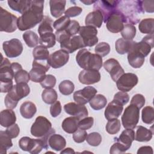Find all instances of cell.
Returning a JSON list of instances; mask_svg holds the SVG:
<instances>
[{
	"mask_svg": "<svg viewBox=\"0 0 154 154\" xmlns=\"http://www.w3.org/2000/svg\"><path fill=\"white\" fill-rule=\"evenodd\" d=\"M44 2V1H31L29 8L18 18L17 28L20 31L31 29L42 21Z\"/></svg>",
	"mask_w": 154,
	"mask_h": 154,
	"instance_id": "obj_1",
	"label": "cell"
},
{
	"mask_svg": "<svg viewBox=\"0 0 154 154\" xmlns=\"http://www.w3.org/2000/svg\"><path fill=\"white\" fill-rule=\"evenodd\" d=\"M55 133V131L52 128L51 122L43 116H38L31 127V134L42 140L45 149L48 148L49 137Z\"/></svg>",
	"mask_w": 154,
	"mask_h": 154,
	"instance_id": "obj_2",
	"label": "cell"
},
{
	"mask_svg": "<svg viewBox=\"0 0 154 154\" xmlns=\"http://www.w3.org/2000/svg\"><path fill=\"white\" fill-rule=\"evenodd\" d=\"M117 10L123 14L127 23L133 25L140 21L138 15L144 13L141 1H119Z\"/></svg>",
	"mask_w": 154,
	"mask_h": 154,
	"instance_id": "obj_3",
	"label": "cell"
},
{
	"mask_svg": "<svg viewBox=\"0 0 154 154\" xmlns=\"http://www.w3.org/2000/svg\"><path fill=\"white\" fill-rule=\"evenodd\" d=\"M76 61L80 67L86 70H99L102 66V58L92 54L86 49H81L76 55Z\"/></svg>",
	"mask_w": 154,
	"mask_h": 154,
	"instance_id": "obj_4",
	"label": "cell"
},
{
	"mask_svg": "<svg viewBox=\"0 0 154 154\" xmlns=\"http://www.w3.org/2000/svg\"><path fill=\"white\" fill-rule=\"evenodd\" d=\"M30 93V88L27 83H17L13 85L8 92L4 99V103L7 108H15L19 100L26 97Z\"/></svg>",
	"mask_w": 154,
	"mask_h": 154,
	"instance_id": "obj_5",
	"label": "cell"
},
{
	"mask_svg": "<svg viewBox=\"0 0 154 154\" xmlns=\"http://www.w3.org/2000/svg\"><path fill=\"white\" fill-rule=\"evenodd\" d=\"M10 61L4 58L2 55V60L0 65V87L1 93H7L12 88L13 79L14 73L11 68Z\"/></svg>",
	"mask_w": 154,
	"mask_h": 154,
	"instance_id": "obj_6",
	"label": "cell"
},
{
	"mask_svg": "<svg viewBox=\"0 0 154 154\" xmlns=\"http://www.w3.org/2000/svg\"><path fill=\"white\" fill-rule=\"evenodd\" d=\"M140 109L135 105L130 104L128 106L122 116V123L125 129H134L138 123Z\"/></svg>",
	"mask_w": 154,
	"mask_h": 154,
	"instance_id": "obj_7",
	"label": "cell"
},
{
	"mask_svg": "<svg viewBox=\"0 0 154 154\" xmlns=\"http://www.w3.org/2000/svg\"><path fill=\"white\" fill-rule=\"evenodd\" d=\"M18 18L12 13L0 7V31L14 32L17 28Z\"/></svg>",
	"mask_w": 154,
	"mask_h": 154,
	"instance_id": "obj_8",
	"label": "cell"
},
{
	"mask_svg": "<svg viewBox=\"0 0 154 154\" xmlns=\"http://www.w3.org/2000/svg\"><path fill=\"white\" fill-rule=\"evenodd\" d=\"M32 69L29 72L30 79L35 83L41 82L46 76V73L49 70L50 65L48 61L34 60Z\"/></svg>",
	"mask_w": 154,
	"mask_h": 154,
	"instance_id": "obj_9",
	"label": "cell"
},
{
	"mask_svg": "<svg viewBox=\"0 0 154 154\" xmlns=\"http://www.w3.org/2000/svg\"><path fill=\"white\" fill-rule=\"evenodd\" d=\"M19 146L23 150L31 154L39 153L45 149L43 141L41 138L33 139L28 137H23L19 141Z\"/></svg>",
	"mask_w": 154,
	"mask_h": 154,
	"instance_id": "obj_10",
	"label": "cell"
},
{
	"mask_svg": "<svg viewBox=\"0 0 154 154\" xmlns=\"http://www.w3.org/2000/svg\"><path fill=\"white\" fill-rule=\"evenodd\" d=\"M119 1H96L94 3V10L99 11L103 16V22L106 23L108 17L117 9Z\"/></svg>",
	"mask_w": 154,
	"mask_h": 154,
	"instance_id": "obj_11",
	"label": "cell"
},
{
	"mask_svg": "<svg viewBox=\"0 0 154 154\" xmlns=\"http://www.w3.org/2000/svg\"><path fill=\"white\" fill-rule=\"evenodd\" d=\"M107 29L112 33L121 32L124 27V23H127L123 14L117 9L107 19L106 22Z\"/></svg>",
	"mask_w": 154,
	"mask_h": 154,
	"instance_id": "obj_12",
	"label": "cell"
},
{
	"mask_svg": "<svg viewBox=\"0 0 154 154\" xmlns=\"http://www.w3.org/2000/svg\"><path fill=\"white\" fill-rule=\"evenodd\" d=\"M138 78L137 75L132 73H124L116 81L118 90L123 92L131 90L138 83Z\"/></svg>",
	"mask_w": 154,
	"mask_h": 154,
	"instance_id": "obj_13",
	"label": "cell"
},
{
	"mask_svg": "<svg viewBox=\"0 0 154 154\" xmlns=\"http://www.w3.org/2000/svg\"><path fill=\"white\" fill-rule=\"evenodd\" d=\"M2 48L7 57L16 58L22 53L23 45L20 40L14 38L4 42L2 43Z\"/></svg>",
	"mask_w": 154,
	"mask_h": 154,
	"instance_id": "obj_14",
	"label": "cell"
},
{
	"mask_svg": "<svg viewBox=\"0 0 154 154\" xmlns=\"http://www.w3.org/2000/svg\"><path fill=\"white\" fill-rule=\"evenodd\" d=\"M79 33L85 46L91 47L97 43V29L96 28L91 26H81Z\"/></svg>",
	"mask_w": 154,
	"mask_h": 154,
	"instance_id": "obj_15",
	"label": "cell"
},
{
	"mask_svg": "<svg viewBox=\"0 0 154 154\" xmlns=\"http://www.w3.org/2000/svg\"><path fill=\"white\" fill-rule=\"evenodd\" d=\"M97 90L91 86L85 87L83 89L76 91L73 93V99L76 103L85 105L96 94Z\"/></svg>",
	"mask_w": 154,
	"mask_h": 154,
	"instance_id": "obj_16",
	"label": "cell"
},
{
	"mask_svg": "<svg viewBox=\"0 0 154 154\" xmlns=\"http://www.w3.org/2000/svg\"><path fill=\"white\" fill-rule=\"evenodd\" d=\"M104 69L109 73L111 79L116 82L117 80L125 73L119 62L114 58H109L103 63Z\"/></svg>",
	"mask_w": 154,
	"mask_h": 154,
	"instance_id": "obj_17",
	"label": "cell"
},
{
	"mask_svg": "<svg viewBox=\"0 0 154 154\" xmlns=\"http://www.w3.org/2000/svg\"><path fill=\"white\" fill-rule=\"evenodd\" d=\"M69 60V53L63 49H60L51 54L48 61L52 68L58 69L64 66Z\"/></svg>",
	"mask_w": 154,
	"mask_h": 154,
	"instance_id": "obj_18",
	"label": "cell"
},
{
	"mask_svg": "<svg viewBox=\"0 0 154 154\" xmlns=\"http://www.w3.org/2000/svg\"><path fill=\"white\" fill-rule=\"evenodd\" d=\"M65 112L71 116L77 117L79 120L87 117L88 112L84 105L76 103L75 102H69L64 106Z\"/></svg>",
	"mask_w": 154,
	"mask_h": 154,
	"instance_id": "obj_19",
	"label": "cell"
},
{
	"mask_svg": "<svg viewBox=\"0 0 154 154\" xmlns=\"http://www.w3.org/2000/svg\"><path fill=\"white\" fill-rule=\"evenodd\" d=\"M60 47L61 49L71 54L77 49L85 48V46L80 35H74L66 41L61 43Z\"/></svg>",
	"mask_w": 154,
	"mask_h": 154,
	"instance_id": "obj_20",
	"label": "cell"
},
{
	"mask_svg": "<svg viewBox=\"0 0 154 154\" xmlns=\"http://www.w3.org/2000/svg\"><path fill=\"white\" fill-rule=\"evenodd\" d=\"M78 79L82 84L91 85L100 80V74L98 70L84 69L79 73Z\"/></svg>",
	"mask_w": 154,
	"mask_h": 154,
	"instance_id": "obj_21",
	"label": "cell"
},
{
	"mask_svg": "<svg viewBox=\"0 0 154 154\" xmlns=\"http://www.w3.org/2000/svg\"><path fill=\"white\" fill-rule=\"evenodd\" d=\"M123 110V105L117 102V101L112 100L106 106L104 115L106 120H111L114 119H117L122 114Z\"/></svg>",
	"mask_w": 154,
	"mask_h": 154,
	"instance_id": "obj_22",
	"label": "cell"
},
{
	"mask_svg": "<svg viewBox=\"0 0 154 154\" xmlns=\"http://www.w3.org/2000/svg\"><path fill=\"white\" fill-rule=\"evenodd\" d=\"M128 60L131 66L135 69H138L143 65L145 57L140 52L134 49L132 45L131 50L128 53Z\"/></svg>",
	"mask_w": 154,
	"mask_h": 154,
	"instance_id": "obj_23",
	"label": "cell"
},
{
	"mask_svg": "<svg viewBox=\"0 0 154 154\" xmlns=\"http://www.w3.org/2000/svg\"><path fill=\"white\" fill-rule=\"evenodd\" d=\"M116 142L119 143L128 150L132 145V141L135 140V132L131 129H126L123 131L118 138H115Z\"/></svg>",
	"mask_w": 154,
	"mask_h": 154,
	"instance_id": "obj_24",
	"label": "cell"
},
{
	"mask_svg": "<svg viewBox=\"0 0 154 154\" xmlns=\"http://www.w3.org/2000/svg\"><path fill=\"white\" fill-rule=\"evenodd\" d=\"M103 22V16L102 13L98 10H93L89 13L85 19L86 26H91L95 28H100Z\"/></svg>",
	"mask_w": 154,
	"mask_h": 154,
	"instance_id": "obj_25",
	"label": "cell"
},
{
	"mask_svg": "<svg viewBox=\"0 0 154 154\" xmlns=\"http://www.w3.org/2000/svg\"><path fill=\"white\" fill-rule=\"evenodd\" d=\"M66 1L64 0L49 1L50 11L51 15L55 18L60 17L64 13Z\"/></svg>",
	"mask_w": 154,
	"mask_h": 154,
	"instance_id": "obj_26",
	"label": "cell"
},
{
	"mask_svg": "<svg viewBox=\"0 0 154 154\" xmlns=\"http://www.w3.org/2000/svg\"><path fill=\"white\" fill-rule=\"evenodd\" d=\"M0 123L2 127L8 128L14 124L16 121L15 112L11 109H4L1 112Z\"/></svg>",
	"mask_w": 154,
	"mask_h": 154,
	"instance_id": "obj_27",
	"label": "cell"
},
{
	"mask_svg": "<svg viewBox=\"0 0 154 154\" xmlns=\"http://www.w3.org/2000/svg\"><path fill=\"white\" fill-rule=\"evenodd\" d=\"M48 144L52 149L58 152L64 149L66 145V141L62 135L54 134L49 137Z\"/></svg>",
	"mask_w": 154,
	"mask_h": 154,
	"instance_id": "obj_28",
	"label": "cell"
},
{
	"mask_svg": "<svg viewBox=\"0 0 154 154\" xmlns=\"http://www.w3.org/2000/svg\"><path fill=\"white\" fill-rule=\"evenodd\" d=\"M20 113L22 117L30 119L34 117L37 112L35 105L31 101H26L22 103L20 106Z\"/></svg>",
	"mask_w": 154,
	"mask_h": 154,
	"instance_id": "obj_29",
	"label": "cell"
},
{
	"mask_svg": "<svg viewBox=\"0 0 154 154\" xmlns=\"http://www.w3.org/2000/svg\"><path fill=\"white\" fill-rule=\"evenodd\" d=\"M79 120L74 116L66 118L62 122L61 127L64 132L68 134H73L78 129Z\"/></svg>",
	"mask_w": 154,
	"mask_h": 154,
	"instance_id": "obj_30",
	"label": "cell"
},
{
	"mask_svg": "<svg viewBox=\"0 0 154 154\" xmlns=\"http://www.w3.org/2000/svg\"><path fill=\"white\" fill-rule=\"evenodd\" d=\"M31 1L30 0H14L8 1L7 3L11 9L22 14L29 8L31 6Z\"/></svg>",
	"mask_w": 154,
	"mask_h": 154,
	"instance_id": "obj_31",
	"label": "cell"
},
{
	"mask_svg": "<svg viewBox=\"0 0 154 154\" xmlns=\"http://www.w3.org/2000/svg\"><path fill=\"white\" fill-rule=\"evenodd\" d=\"M153 132L143 126H138L135 140L139 142H147L152 138Z\"/></svg>",
	"mask_w": 154,
	"mask_h": 154,
	"instance_id": "obj_32",
	"label": "cell"
},
{
	"mask_svg": "<svg viewBox=\"0 0 154 154\" xmlns=\"http://www.w3.org/2000/svg\"><path fill=\"white\" fill-rule=\"evenodd\" d=\"M132 43V40H128L123 38H120L115 43L116 51L118 54L121 55L128 53L131 50Z\"/></svg>",
	"mask_w": 154,
	"mask_h": 154,
	"instance_id": "obj_33",
	"label": "cell"
},
{
	"mask_svg": "<svg viewBox=\"0 0 154 154\" xmlns=\"http://www.w3.org/2000/svg\"><path fill=\"white\" fill-rule=\"evenodd\" d=\"M53 21L50 17L48 16H44L38 28V32L39 35H42L46 33L53 32Z\"/></svg>",
	"mask_w": 154,
	"mask_h": 154,
	"instance_id": "obj_34",
	"label": "cell"
},
{
	"mask_svg": "<svg viewBox=\"0 0 154 154\" xmlns=\"http://www.w3.org/2000/svg\"><path fill=\"white\" fill-rule=\"evenodd\" d=\"M32 56L35 60L48 61L49 57V52L46 47L38 45L34 48Z\"/></svg>",
	"mask_w": 154,
	"mask_h": 154,
	"instance_id": "obj_35",
	"label": "cell"
},
{
	"mask_svg": "<svg viewBox=\"0 0 154 154\" xmlns=\"http://www.w3.org/2000/svg\"><path fill=\"white\" fill-rule=\"evenodd\" d=\"M140 31L143 34H153L154 19L153 18L143 19L138 25Z\"/></svg>",
	"mask_w": 154,
	"mask_h": 154,
	"instance_id": "obj_36",
	"label": "cell"
},
{
	"mask_svg": "<svg viewBox=\"0 0 154 154\" xmlns=\"http://www.w3.org/2000/svg\"><path fill=\"white\" fill-rule=\"evenodd\" d=\"M90 106L94 110H100L103 109L107 103V99L101 94H96L90 101Z\"/></svg>",
	"mask_w": 154,
	"mask_h": 154,
	"instance_id": "obj_37",
	"label": "cell"
},
{
	"mask_svg": "<svg viewBox=\"0 0 154 154\" xmlns=\"http://www.w3.org/2000/svg\"><path fill=\"white\" fill-rule=\"evenodd\" d=\"M23 39L26 45L29 48L36 47L39 42L38 35L32 31H27L22 35Z\"/></svg>",
	"mask_w": 154,
	"mask_h": 154,
	"instance_id": "obj_38",
	"label": "cell"
},
{
	"mask_svg": "<svg viewBox=\"0 0 154 154\" xmlns=\"http://www.w3.org/2000/svg\"><path fill=\"white\" fill-rule=\"evenodd\" d=\"M56 42V37L53 32L46 33L40 35L39 43L46 48H51L55 46Z\"/></svg>",
	"mask_w": 154,
	"mask_h": 154,
	"instance_id": "obj_39",
	"label": "cell"
},
{
	"mask_svg": "<svg viewBox=\"0 0 154 154\" xmlns=\"http://www.w3.org/2000/svg\"><path fill=\"white\" fill-rule=\"evenodd\" d=\"M11 139L5 131H0V153L1 154L6 153L7 150L13 146Z\"/></svg>",
	"mask_w": 154,
	"mask_h": 154,
	"instance_id": "obj_40",
	"label": "cell"
},
{
	"mask_svg": "<svg viewBox=\"0 0 154 154\" xmlns=\"http://www.w3.org/2000/svg\"><path fill=\"white\" fill-rule=\"evenodd\" d=\"M58 95L54 88H45L42 93V98L43 102L47 104H52L57 101Z\"/></svg>",
	"mask_w": 154,
	"mask_h": 154,
	"instance_id": "obj_41",
	"label": "cell"
},
{
	"mask_svg": "<svg viewBox=\"0 0 154 154\" xmlns=\"http://www.w3.org/2000/svg\"><path fill=\"white\" fill-rule=\"evenodd\" d=\"M141 119L146 124H152L154 122V109L151 106H145L141 112Z\"/></svg>",
	"mask_w": 154,
	"mask_h": 154,
	"instance_id": "obj_42",
	"label": "cell"
},
{
	"mask_svg": "<svg viewBox=\"0 0 154 154\" xmlns=\"http://www.w3.org/2000/svg\"><path fill=\"white\" fill-rule=\"evenodd\" d=\"M136 28L134 25L126 23L124 25L123 29L121 31V35L123 38L128 40H132L136 35Z\"/></svg>",
	"mask_w": 154,
	"mask_h": 154,
	"instance_id": "obj_43",
	"label": "cell"
},
{
	"mask_svg": "<svg viewBox=\"0 0 154 154\" xmlns=\"http://www.w3.org/2000/svg\"><path fill=\"white\" fill-rule=\"evenodd\" d=\"M58 89L62 94L67 96L71 94L73 92L75 85L70 80H64L60 83Z\"/></svg>",
	"mask_w": 154,
	"mask_h": 154,
	"instance_id": "obj_44",
	"label": "cell"
},
{
	"mask_svg": "<svg viewBox=\"0 0 154 154\" xmlns=\"http://www.w3.org/2000/svg\"><path fill=\"white\" fill-rule=\"evenodd\" d=\"M121 128V124L120 120L117 119H114L109 120L106 125V132L111 135L117 134Z\"/></svg>",
	"mask_w": 154,
	"mask_h": 154,
	"instance_id": "obj_45",
	"label": "cell"
},
{
	"mask_svg": "<svg viewBox=\"0 0 154 154\" xmlns=\"http://www.w3.org/2000/svg\"><path fill=\"white\" fill-rule=\"evenodd\" d=\"M70 22V19L66 16H63L56 20L54 23L53 26L56 31H62L65 30L68 26Z\"/></svg>",
	"mask_w": 154,
	"mask_h": 154,
	"instance_id": "obj_46",
	"label": "cell"
},
{
	"mask_svg": "<svg viewBox=\"0 0 154 154\" xmlns=\"http://www.w3.org/2000/svg\"><path fill=\"white\" fill-rule=\"evenodd\" d=\"M88 144L91 146H98L102 142L101 135L96 132L90 133L87 135L86 140Z\"/></svg>",
	"mask_w": 154,
	"mask_h": 154,
	"instance_id": "obj_47",
	"label": "cell"
},
{
	"mask_svg": "<svg viewBox=\"0 0 154 154\" xmlns=\"http://www.w3.org/2000/svg\"><path fill=\"white\" fill-rule=\"evenodd\" d=\"M14 78L16 84L21 82L28 83L30 80L29 73L22 69L19 70L14 73Z\"/></svg>",
	"mask_w": 154,
	"mask_h": 154,
	"instance_id": "obj_48",
	"label": "cell"
},
{
	"mask_svg": "<svg viewBox=\"0 0 154 154\" xmlns=\"http://www.w3.org/2000/svg\"><path fill=\"white\" fill-rule=\"evenodd\" d=\"M94 52L101 57L107 55L110 52V46L108 43L100 42L96 45Z\"/></svg>",
	"mask_w": 154,
	"mask_h": 154,
	"instance_id": "obj_49",
	"label": "cell"
},
{
	"mask_svg": "<svg viewBox=\"0 0 154 154\" xmlns=\"http://www.w3.org/2000/svg\"><path fill=\"white\" fill-rule=\"evenodd\" d=\"M41 86L45 88H52L56 84V78L52 75H46L43 80L40 82Z\"/></svg>",
	"mask_w": 154,
	"mask_h": 154,
	"instance_id": "obj_50",
	"label": "cell"
},
{
	"mask_svg": "<svg viewBox=\"0 0 154 154\" xmlns=\"http://www.w3.org/2000/svg\"><path fill=\"white\" fill-rule=\"evenodd\" d=\"M94 123V119L92 117H85L79 121L78 128L82 130H88L91 128Z\"/></svg>",
	"mask_w": 154,
	"mask_h": 154,
	"instance_id": "obj_51",
	"label": "cell"
},
{
	"mask_svg": "<svg viewBox=\"0 0 154 154\" xmlns=\"http://www.w3.org/2000/svg\"><path fill=\"white\" fill-rule=\"evenodd\" d=\"M80 28L81 26L79 22L76 20H70V23L65 30L70 36L73 37L79 32Z\"/></svg>",
	"mask_w": 154,
	"mask_h": 154,
	"instance_id": "obj_52",
	"label": "cell"
},
{
	"mask_svg": "<svg viewBox=\"0 0 154 154\" xmlns=\"http://www.w3.org/2000/svg\"><path fill=\"white\" fill-rule=\"evenodd\" d=\"M113 100L117 101L122 105H125L129 102V96L126 92L120 91L115 94Z\"/></svg>",
	"mask_w": 154,
	"mask_h": 154,
	"instance_id": "obj_53",
	"label": "cell"
},
{
	"mask_svg": "<svg viewBox=\"0 0 154 154\" xmlns=\"http://www.w3.org/2000/svg\"><path fill=\"white\" fill-rule=\"evenodd\" d=\"M145 102V97L143 95L141 94H136L132 97L130 104L137 106L140 109L144 105Z\"/></svg>",
	"mask_w": 154,
	"mask_h": 154,
	"instance_id": "obj_54",
	"label": "cell"
},
{
	"mask_svg": "<svg viewBox=\"0 0 154 154\" xmlns=\"http://www.w3.org/2000/svg\"><path fill=\"white\" fill-rule=\"evenodd\" d=\"M5 132L10 138H15L19 134L20 128L17 124L14 123L8 127L5 131Z\"/></svg>",
	"mask_w": 154,
	"mask_h": 154,
	"instance_id": "obj_55",
	"label": "cell"
},
{
	"mask_svg": "<svg viewBox=\"0 0 154 154\" xmlns=\"http://www.w3.org/2000/svg\"><path fill=\"white\" fill-rule=\"evenodd\" d=\"M87 135V132L85 131L82 129H78L76 132L73 133V139L75 143H81L86 140Z\"/></svg>",
	"mask_w": 154,
	"mask_h": 154,
	"instance_id": "obj_56",
	"label": "cell"
},
{
	"mask_svg": "<svg viewBox=\"0 0 154 154\" xmlns=\"http://www.w3.org/2000/svg\"><path fill=\"white\" fill-rule=\"evenodd\" d=\"M82 11V8L78 6H73L64 11L65 16L68 17H73L79 16Z\"/></svg>",
	"mask_w": 154,
	"mask_h": 154,
	"instance_id": "obj_57",
	"label": "cell"
},
{
	"mask_svg": "<svg viewBox=\"0 0 154 154\" xmlns=\"http://www.w3.org/2000/svg\"><path fill=\"white\" fill-rule=\"evenodd\" d=\"M61 105L60 101L57 100L51 104L50 107V114L52 117H57L61 112Z\"/></svg>",
	"mask_w": 154,
	"mask_h": 154,
	"instance_id": "obj_58",
	"label": "cell"
},
{
	"mask_svg": "<svg viewBox=\"0 0 154 154\" xmlns=\"http://www.w3.org/2000/svg\"><path fill=\"white\" fill-rule=\"evenodd\" d=\"M55 35V37H56V40L57 42H58L60 43L64 42L72 37V36H70L66 31V30L56 31Z\"/></svg>",
	"mask_w": 154,
	"mask_h": 154,
	"instance_id": "obj_59",
	"label": "cell"
},
{
	"mask_svg": "<svg viewBox=\"0 0 154 154\" xmlns=\"http://www.w3.org/2000/svg\"><path fill=\"white\" fill-rule=\"evenodd\" d=\"M142 9L144 12H154V1H141Z\"/></svg>",
	"mask_w": 154,
	"mask_h": 154,
	"instance_id": "obj_60",
	"label": "cell"
},
{
	"mask_svg": "<svg viewBox=\"0 0 154 154\" xmlns=\"http://www.w3.org/2000/svg\"><path fill=\"white\" fill-rule=\"evenodd\" d=\"M128 150L118 142L114 143L110 148L109 153L111 154L114 153H123Z\"/></svg>",
	"mask_w": 154,
	"mask_h": 154,
	"instance_id": "obj_61",
	"label": "cell"
},
{
	"mask_svg": "<svg viewBox=\"0 0 154 154\" xmlns=\"http://www.w3.org/2000/svg\"><path fill=\"white\" fill-rule=\"evenodd\" d=\"M153 149L150 146H142L140 147L137 151L138 154L141 153H147V154H153Z\"/></svg>",
	"mask_w": 154,
	"mask_h": 154,
	"instance_id": "obj_62",
	"label": "cell"
},
{
	"mask_svg": "<svg viewBox=\"0 0 154 154\" xmlns=\"http://www.w3.org/2000/svg\"><path fill=\"white\" fill-rule=\"evenodd\" d=\"M61 154H63V153H75V152L74 151V150L72 148H70V147H67L64 150H63L61 152H60Z\"/></svg>",
	"mask_w": 154,
	"mask_h": 154,
	"instance_id": "obj_63",
	"label": "cell"
},
{
	"mask_svg": "<svg viewBox=\"0 0 154 154\" xmlns=\"http://www.w3.org/2000/svg\"><path fill=\"white\" fill-rule=\"evenodd\" d=\"M81 2L84 3L85 5H91V4H94L96 1H80Z\"/></svg>",
	"mask_w": 154,
	"mask_h": 154,
	"instance_id": "obj_64",
	"label": "cell"
}]
</instances>
